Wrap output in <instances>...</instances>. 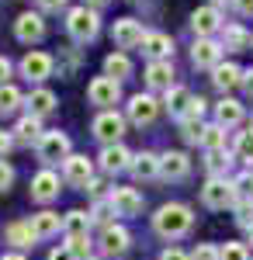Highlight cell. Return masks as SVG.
I'll list each match as a JSON object with an SVG mask.
<instances>
[{"label": "cell", "instance_id": "cell-53", "mask_svg": "<svg viewBox=\"0 0 253 260\" xmlns=\"http://www.w3.org/2000/svg\"><path fill=\"white\" fill-rule=\"evenodd\" d=\"M0 260H24V253H4Z\"/></svg>", "mask_w": 253, "mask_h": 260}, {"label": "cell", "instance_id": "cell-5", "mask_svg": "<svg viewBox=\"0 0 253 260\" xmlns=\"http://www.w3.org/2000/svg\"><path fill=\"white\" fill-rule=\"evenodd\" d=\"M39 160H45V163H56V160H70L73 153H70V136L66 132H59V128H52V132H45L39 139Z\"/></svg>", "mask_w": 253, "mask_h": 260}, {"label": "cell", "instance_id": "cell-49", "mask_svg": "<svg viewBox=\"0 0 253 260\" xmlns=\"http://www.w3.org/2000/svg\"><path fill=\"white\" fill-rule=\"evenodd\" d=\"M39 7H42V11H62L66 0H39Z\"/></svg>", "mask_w": 253, "mask_h": 260}, {"label": "cell", "instance_id": "cell-2", "mask_svg": "<svg viewBox=\"0 0 253 260\" xmlns=\"http://www.w3.org/2000/svg\"><path fill=\"white\" fill-rule=\"evenodd\" d=\"M66 31H70V39L73 42H94L101 31V18L94 7H87V4H80L73 7L70 14H66Z\"/></svg>", "mask_w": 253, "mask_h": 260}, {"label": "cell", "instance_id": "cell-4", "mask_svg": "<svg viewBox=\"0 0 253 260\" xmlns=\"http://www.w3.org/2000/svg\"><path fill=\"white\" fill-rule=\"evenodd\" d=\"M87 98H90V104L111 111V104H118V98H121V80H115V77H94L87 83Z\"/></svg>", "mask_w": 253, "mask_h": 260}, {"label": "cell", "instance_id": "cell-7", "mask_svg": "<svg viewBox=\"0 0 253 260\" xmlns=\"http://www.w3.org/2000/svg\"><path fill=\"white\" fill-rule=\"evenodd\" d=\"M160 108H163V104H160L153 94H136V98L129 101V121L139 125V128H146V125H153V121H156Z\"/></svg>", "mask_w": 253, "mask_h": 260}, {"label": "cell", "instance_id": "cell-47", "mask_svg": "<svg viewBox=\"0 0 253 260\" xmlns=\"http://www.w3.org/2000/svg\"><path fill=\"white\" fill-rule=\"evenodd\" d=\"M233 7L243 14V18H253V0H233Z\"/></svg>", "mask_w": 253, "mask_h": 260}, {"label": "cell", "instance_id": "cell-9", "mask_svg": "<svg viewBox=\"0 0 253 260\" xmlns=\"http://www.w3.org/2000/svg\"><path fill=\"white\" fill-rule=\"evenodd\" d=\"M142 39H146V31L136 18H118L111 24V42L118 49H136V45H142Z\"/></svg>", "mask_w": 253, "mask_h": 260}, {"label": "cell", "instance_id": "cell-37", "mask_svg": "<svg viewBox=\"0 0 253 260\" xmlns=\"http://www.w3.org/2000/svg\"><path fill=\"white\" fill-rule=\"evenodd\" d=\"M201 132H205V125L198 118H180V136L187 142H198V146H201Z\"/></svg>", "mask_w": 253, "mask_h": 260}, {"label": "cell", "instance_id": "cell-15", "mask_svg": "<svg viewBox=\"0 0 253 260\" xmlns=\"http://www.w3.org/2000/svg\"><path fill=\"white\" fill-rule=\"evenodd\" d=\"M187 174H191V160H187V153L170 149V153H163V156H160V177H167V180H184Z\"/></svg>", "mask_w": 253, "mask_h": 260}, {"label": "cell", "instance_id": "cell-40", "mask_svg": "<svg viewBox=\"0 0 253 260\" xmlns=\"http://www.w3.org/2000/svg\"><path fill=\"white\" fill-rule=\"evenodd\" d=\"M66 246H70V250H73V253H77L80 260L94 257V253H90V236H77V240H70V243H66Z\"/></svg>", "mask_w": 253, "mask_h": 260}, {"label": "cell", "instance_id": "cell-10", "mask_svg": "<svg viewBox=\"0 0 253 260\" xmlns=\"http://www.w3.org/2000/svg\"><path fill=\"white\" fill-rule=\"evenodd\" d=\"M129 246H132V236H129L125 225H104V233H101V250H104V257H125Z\"/></svg>", "mask_w": 253, "mask_h": 260}, {"label": "cell", "instance_id": "cell-31", "mask_svg": "<svg viewBox=\"0 0 253 260\" xmlns=\"http://www.w3.org/2000/svg\"><path fill=\"white\" fill-rule=\"evenodd\" d=\"M201 149L205 153H215V149H226V128L215 121V125H205L201 132Z\"/></svg>", "mask_w": 253, "mask_h": 260}, {"label": "cell", "instance_id": "cell-16", "mask_svg": "<svg viewBox=\"0 0 253 260\" xmlns=\"http://www.w3.org/2000/svg\"><path fill=\"white\" fill-rule=\"evenodd\" d=\"M14 35H18L21 42H42L45 39V21H42V14H31V11H24V14H18V21H14Z\"/></svg>", "mask_w": 253, "mask_h": 260}, {"label": "cell", "instance_id": "cell-28", "mask_svg": "<svg viewBox=\"0 0 253 260\" xmlns=\"http://www.w3.org/2000/svg\"><path fill=\"white\" fill-rule=\"evenodd\" d=\"M215 121H218L222 128L239 125V121H243V104L233 101V98H222V101H218V108H215Z\"/></svg>", "mask_w": 253, "mask_h": 260}, {"label": "cell", "instance_id": "cell-20", "mask_svg": "<svg viewBox=\"0 0 253 260\" xmlns=\"http://www.w3.org/2000/svg\"><path fill=\"white\" fill-rule=\"evenodd\" d=\"M59 194V174H52V170H39L35 177H31V198L35 201H52Z\"/></svg>", "mask_w": 253, "mask_h": 260}, {"label": "cell", "instance_id": "cell-22", "mask_svg": "<svg viewBox=\"0 0 253 260\" xmlns=\"http://www.w3.org/2000/svg\"><path fill=\"white\" fill-rule=\"evenodd\" d=\"M243 73H246V70H239L236 62H218V66L212 70V83L226 94V90H233V87L243 83Z\"/></svg>", "mask_w": 253, "mask_h": 260}, {"label": "cell", "instance_id": "cell-29", "mask_svg": "<svg viewBox=\"0 0 253 260\" xmlns=\"http://www.w3.org/2000/svg\"><path fill=\"white\" fill-rule=\"evenodd\" d=\"M104 77H115V80L132 77V59H129L125 52H111V56H104Z\"/></svg>", "mask_w": 253, "mask_h": 260}, {"label": "cell", "instance_id": "cell-18", "mask_svg": "<svg viewBox=\"0 0 253 260\" xmlns=\"http://www.w3.org/2000/svg\"><path fill=\"white\" fill-rule=\"evenodd\" d=\"M142 56H149V62L153 59H170V56H174V39L163 35V31H146V39H142Z\"/></svg>", "mask_w": 253, "mask_h": 260}, {"label": "cell", "instance_id": "cell-41", "mask_svg": "<svg viewBox=\"0 0 253 260\" xmlns=\"http://www.w3.org/2000/svg\"><path fill=\"white\" fill-rule=\"evenodd\" d=\"M236 191H239V194H253V170H243V174L236 177Z\"/></svg>", "mask_w": 253, "mask_h": 260}, {"label": "cell", "instance_id": "cell-46", "mask_svg": "<svg viewBox=\"0 0 253 260\" xmlns=\"http://www.w3.org/2000/svg\"><path fill=\"white\" fill-rule=\"evenodd\" d=\"M11 70H14V66H11V59H7V56H0V87L11 80Z\"/></svg>", "mask_w": 253, "mask_h": 260}, {"label": "cell", "instance_id": "cell-44", "mask_svg": "<svg viewBox=\"0 0 253 260\" xmlns=\"http://www.w3.org/2000/svg\"><path fill=\"white\" fill-rule=\"evenodd\" d=\"M14 136H11V132H0V160H4V156H7V153H11V149H14Z\"/></svg>", "mask_w": 253, "mask_h": 260}, {"label": "cell", "instance_id": "cell-43", "mask_svg": "<svg viewBox=\"0 0 253 260\" xmlns=\"http://www.w3.org/2000/svg\"><path fill=\"white\" fill-rule=\"evenodd\" d=\"M184 118H198V121H201V118H205V101H201V98H195V101H191V108H187V115H184Z\"/></svg>", "mask_w": 253, "mask_h": 260}, {"label": "cell", "instance_id": "cell-52", "mask_svg": "<svg viewBox=\"0 0 253 260\" xmlns=\"http://www.w3.org/2000/svg\"><path fill=\"white\" fill-rule=\"evenodd\" d=\"M83 4H87V7H94V11H98V7H104V4H108V0H83Z\"/></svg>", "mask_w": 253, "mask_h": 260}, {"label": "cell", "instance_id": "cell-1", "mask_svg": "<svg viewBox=\"0 0 253 260\" xmlns=\"http://www.w3.org/2000/svg\"><path fill=\"white\" fill-rule=\"evenodd\" d=\"M191 225H195V215H191V208L180 205V201L163 205V208L153 215V229L163 236V240H180V236H187Z\"/></svg>", "mask_w": 253, "mask_h": 260}, {"label": "cell", "instance_id": "cell-6", "mask_svg": "<svg viewBox=\"0 0 253 260\" xmlns=\"http://www.w3.org/2000/svg\"><path fill=\"white\" fill-rule=\"evenodd\" d=\"M90 128H94V139H101L104 146H115V142H121V136H125V118H121L118 111H101Z\"/></svg>", "mask_w": 253, "mask_h": 260}, {"label": "cell", "instance_id": "cell-38", "mask_svg": "<svg viewBox=\"0 0 253 260\" xmlns=\"http://www.w3.org/2000/svg\"><path fill=\"white\" fill-rule=\"evenodd\" d=\"M191 260H222V250L212 246V243H198L191 250Z\"/></svg>", "mask_w": 253, "mask_h": 260}, {"label": "cell", "instance_id": "cell-33", "mask_svg": "<svg viewBox=\"0 0 253 260\" xmlns=\"http://www.w3.org/2000/svg\"><path fill=\"white\" fill-rule=\"evenodd\" d=\"M21 104H24L21 90L14 87V83H4V87H0V115H14Z\"/></svg>", "mask_w": 253, "mask_h": 260}, {"label": "cell", "instance_id": "cell-13", "mask_svg": "<svg viewBox=\"0 0 253 260\" xmlns=\"http://www.w3.org/2000/svg\"><path fill=\"white\" fill-rule=\"evenodd\" d=\"M111 208L121 219H132V215L142 212V194H139L136 187H115L111 191Z\"/></svg>", "mask_w": 253, "mask_h": 260}, {"label": "cell", "instance_id": "cell-50", "mask_svg": "<svg viewBox=\"0 0 253 260\" xmlns=\"http://www.w3.org/2000/svg\"><path fill=\"white\" fill-rule=\"evenodd\" d=\"M243 90H246V94L253 98V66L246 70V73H243Z\"/></svg>", "mask_w": 253, "mask_h": 260}, {"label": "cell", "instance_id": "cell-12", "mask_svg": "<svg viewBox=\"0 0 253 260\" xmlns=\"http://www.w3.org/2000/svg\"><path fill=\"white\" fill-rule=\"evenodd\" d=\"M191 62H195L198 70H215V66L222 62V42H215V39H198L195 49H191Z\"/></svg>", "mask_w": 253, "mask_h": 260}, {"label": "cell", "instance_id": "cell-19", "mask_svg": "<svg viewBox=\"0 0 253 260\" xmlns=\"http://www.w3.org/2000/svg\"><path fill=\"white\" fill-rule=\"evenodd\" d=\"M146 83L153 90H170L174 87V62L170 59H153L146 66Z\"/></svg>", "mask_w": 253, "mask_h": 260}, {"label": "cell", "instance_id": "cell-25", "mask_svg": "<svg viewBox=\"0 0 253 260\" xmlns=\"http://www.w3.org/2000/svg\"><path fill=\"white\" fill-rule=\"evenodd\" d=\"M45 136L42 132V118L39 115H24V118H18V125H14V139L18 142H24V146H39V139Z\"/></svg>", "mask_w": 253, "mask_h": 260}, {"label": "cell", "instance_id": "cell-11", "mask_svg": "<svg viewBox=\"0 0 253 260\" xmlns=\"http://www.w3.org/2000/svg\"><path fill=\"white\" fill-rule=\"evenodd\" d=\"M52 66H56V59H52L49 52L31 49V52L21 59V77H28V80H45V77H52Z\"/></svg>", "mask_w": 253, "mask_h": 260}, {"label": "cell", "instance_id": "cell-51", "mask_svg": "<svg viewBox=\"0 0 253 260\" xmlns=\"http://www.w3.org/2000/svg\"><path fill=\"white\" fill-rule=\"evenodd\" d=\"M87 191H90L94 198H101V194H104V184H101V180H90V184H87Z\"/></svg>", "mask_w": 253, "mask_h": 260}, {"label": "cell", "instance_id": "cell-14", "mask_svg": "<svg viewBox=\"0 0 253 260\" xmlns=\"http://www.w3.org/2000/svg\"><path fill=\"white\" fill-rule=\"evenodd\" d=\"M132 153L121 146V142H115V146H104L101 149V170L104 174H121V170H132Z\"/></svg>", "mask_w": 253, "mask_h": 260}, {"label": "cell", "instance_id": "cell-21", "mask_svg": "<svg viewBox=\"0 0 253 260\" xmlns=\"http://www.w3.org/2000/svg\"><path fill=\"white\" fill-rule=\"evenodd\" d=\"M24 104H28V115L45 118V115H52V111H56V94H52L49 87H35V90L24 98Z\"/></svg>", "mask_w": 253, "mask_h": 260}, {"label": "cell", "instance_id": "cell-32", "mask_svg": "<svg viewBox=\"0 0 253 260\" xmlns=\"http://www.w3.org/2000/svg\"><path fill=\"white\" fill-rule=\"evenodd\" d=\"M7 240L14 243L18 250L31 246V243H35V229H31V222H14V225H7Z\"/></svg>", "mask_w": 253, "mask_h": 260}, {"label": "cell", "instance_id": "cell-24", "mask_svg": "<svg viewBox=\"0 0 253 260\" xmlns=\"http://www.w3.org/2000/svg\"><path fill=\"white\" fill-rule=\"evenodd\" d=\"M191 101H195V98H191V90H187V87H180V83H174V87L167 90V98H163V108H167L174 118H184V115H187V108H191Z\"/></svg>", "mask_w": 253, "mask_h": 260}, {"label": "cell", "instance_id": "cell-36", "mask_svg": "<svg viewBox=\"0 0 253 260\" xmlns=\"http://www.w3.org/2000/svg\"><path fill=\"white\" fill-rule=\"evenodd\" d=\"M233 208H236V219H239V225H250V222H253V194H239Z\"/></svg>", "mask_w": 253, "mask_h": 260}, {"label": "cell", "instance_id": "cell-56", "mask_svg": "<svg viewBox=\"0 0 253 260\" xmlns=\"http://www.w3.org/2000/svg\"><path fill=\"white\" fill-rule=\"evenodd\" d=\"M87 260H101V257H87Z\"/></svg>", "mask_w": 253, "mask_h": 260}, {"label": "cell", "instance_id": "cell-35", "mask_svg": "<svg viewBox=\"0 0 253 260\" xmlns=\"http://www.w3.org/2000/svg\"><path fill=\"white\" fill-rule=\"evenodd\" d=\"M236 156L246 163V167H253V128L236 136Z\"/></svg>", "mask_w": 253, "mask_h": 260}, {"label": "cell", "instance_id": "cell-34", "mask_svg": "<svg viewBox=\"0 0 253 260\" xmlns=\"http://www.w3.org/2000/svg\"><path fill=\"white\" fill-rule=\"evenodd\" d=\"M229 153H226V149H215V153H208V156H205V167H208V174H212V177H226V170H229Z\"/></svg>", "mask_w": 253, "mask_h": 260}, {"label": "cell", "instance_id": "cell-30", "mask_svg": "<svg viewBox=\"0 0 253 260\" xmlns=\"http://www.w3.org/2000/svg\"><path fill=\"white\" fill-rule=\"evenodd\" d=\"M132 174L139 180H149V177H160V156L156 153H139L132 160Z\"/></svg>", "mask_w": 253, "mask_h": 260}, {"label": "cell", "instance_id": "cell-17", "mask_svg": "<svg viewBox=\"0 0 253 260\" xmlns=\"http://www.w3.org/2000/svg\"><path fill=\"white\" fill-rule=\"evenodd\" d=\"M62 174H66V180L73 187H83L87 191V184L94 180V163L87 160V156H70V160L62 163Z\"/></svg>", "mask_w": 253, "mask_h": 260}, {"label": "cell", "instance_id": "cell-39", "mask_svg": "<svg viewBox=\"0 0 253 260\" xmlns=\"http://www.w3.org/2000/svg\"><path fill=\"white\" fill-rule=\"evenodd\" d=\"M222 260H250V250L243 243H226L222 246Z\"/></svg>", "mask_w": 253, "mask_h": 260}, {"label": "cell", "instance_id": "cell-45", "mask_svg": "<svg viewBox=\"0 0 253 260\" xmlns=\"http://www.w3.org/2000/svg\"><path fill=\"white\" fill-rule=\"evenodd\" d=\"M49 260H80V257L70 250V246H56V250L49 253Z\"/></svg>", "mask_w": 253, "mask_h": 260}, {"label": "cell", "instance_id": "cell-54", "mask_svg": "<svg viewBox=\"0 0 253 260\" xmlns=\"http://www.w3.org/2000/svg\"><path fill=\"white\" fill-rule=\"evenodd\" d=\"M246 240L253 243V222H250V225H246Z\"/></svg>", "mask_w": 253, "mask_h": 260}, {"label": "cell", "instance_id": "cell-8", "mask_svg": "<svg viewBox=\"0 0 253 260\" xmlns=\"http://www.w3.org/2000/svg\"><path fill=\"white\" fill-rule=\"evenodd\" d=\"M191 28H195L198 39H212L215 31H222L226 24H222L218 7H212V4H201V7H195V14H191Z\"/></svg>", "mask_w": 253, "mask_h": 260}, {"label": "cell", "instance_id": "cell-3", "mask_svg": "<svg viewBox=\"0 0 253 260\" xmlns=\"http://www.w3.org/2000/svg\"><path fill=\"white\" fill-rule=\"evenodd\" d=\"M239 191H236V180L229 177H208V184L201 187V201L208 208H233Z\"/></svg>", "mask_w": 253, "mask_h": 260}, {"label": "cell", "instance_id": "cell-26", "mask_svg": "<svg viewBox=\"0 0 253 260\" xmlns=\"http://www.w3.org/2000/svg\"><path fill=\"white\" fill-rule=\"evenodd\" d=\"M90 212H80V208H73V212H66L62 215V233L70 236V240H77V236H87L90 233Z\"/></svg>", "mask_w": 253, "mask_h": 260}, {"label": "cell", "instance_id": "cell-23", "mask_svg": "<svg viewBox=\"0 0 253 260\" xmlns=\"http://www.w3.org/2000/svg\"><path fill=\"white\" fill-rule=\"evenodd\" d=\"M222 49H229V52H246V49H253V35L243 24H226V28H222Z\"/></svg>", "mask_w": 253, "mask_h": 260}, {"label": "cell", "instance_id": "cell-55", "mask_svg": "<svg viewBox=\"0 0 253 260\" xmlns=\"http://www.w3.org/2000/svg\"><path fill=\"white\" fill-rule=\"evenodd\" d=\"M222 4H233V0H212V7H222Z\"/></svg>", "mask_w": 253, "mask_h": 260}, {"label": "cell", "instance_id": "cell-42", "mask_svg": "<svg viewBox=\"0 0 253 260\" xmlns=\"http://www.w3.org/2000/svg\"><path fill=\"white\" fill-rule=\"evenodd\" d=\"M11 184H14V167L7 160H0V191H7Z\"/></svg>", "mask_w": 253, "mask_h": 260}, {"label": "cell", "instance_id": "cell-48", "mask_svg": "<svg viewBox=\"0 0 253 260\" xmlns=\"http://www.w3.org/2000/svg\"><path fill=\"white\" fill-rule=\"evenodd\" d=\"M160 260H191V257H187L184 250H163V253H160Z\"/></svg>", "mask_w": 253, "mask_h": 260}, {"label": "cell", "instance_id": "cell-27", "mask_svg": "<svg viewBox=\"0 0 253 260\" xmlns=\"http://www.w3.org/2000/svg\"><path fill=\"white\" fill-rule=\"evenodd\" d=\"M31 229H35V240H52L62 229V219L56 212H39V215H31Z\"/></svg>", "mask_w": 253, "mask_h": 260}]
</instances>
